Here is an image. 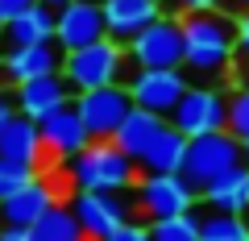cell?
<instances>
[{
  "instance_id": "cell-12",
  "label": "cell",
  "mask_w": 249,
  "mask_h": 241,
  "mask_svg": "<svg viewBox=\"0 0 249 241\" xmlns=\"http://www.w3.org/2000/svg\"><path fill=\"white\" fill-rule=\"evenodd\" d=\"M37 129H42L46 158H54V162H71L79 150H88V146L96 142V137L88 133V125H83V116L75 112V104H62L58 112L42 116Z\"/></svg>"
},
{
  "instance_id": "cell-17",
  "label": "cell",
  "mask_w": 249,
  "mask_h": 241,
  "mask_svg": "<svg viewBox=\"0 0 249 241\" xmlns=\"http://www.w3.org/2000/svg\"><path fill=\"white\" fill-rule=\"evenodd\" d=\"M0 158H13V162H29V167L42 170L46 162V146H42V129H37V121H29V116H13L9 125L0 129Z\"/></svg>"
},
{
  "instance_id": "cell-28",
  "label": "cell",
  "mask_w": 249,
  "mask_h": 241,
  "mask_svg": "<svg viewBox=\"0 0 249 241\" xmlns=\"http://www.w3.org/2000/svg\"><path fill=\"white\" fill-rule=\"evenodd\" d=\"M34 4H37V0H0V29L9 25V21H17L21 13H29Z\"/></svg>"
},
{
  "instance_id": "cell-1",
  "label": "cell",
  "mask_w": 249,
  "mask_h": 241,
  "mask_svg": "<svg viewBox=\"0 0 249 241\" xmlns=\"http://www.w3.org/2000/svg\"><path fill=\"white\" fill-rule=\"evenodd\" d=\"M187 34V58L183 67L196 75H224L237 54V17H224L220 9L208 13H183Z\"/></svg>"
},
{
  "instance_id": "cell-26",
  "label": "cell",
  "mask_w": 249,
  "mask_h": 241,
  "mask_svg": "<svg viewBox=\"0 0 249 241\" xmlns=\"http://www.w3.org/2000/svg\"><path fill=\"white\" fill-rule=\"evenodd\" d=\"M229 133L245 146V158H249V88L229 96Z\"/></svg>"
},
{
  "instance_id": "cell-21",
  "label": "cell",
  "mask_w": 249,
  "mask_h": 241,
  "mask_svg": "<svg viewBox=\"0 0 249 241\" xmlns=\"http://www.w3.org/2000/svg\"><path fill=\"white\" fill-rule=\"evenodd\" d=\"M162 125H166V116H154V112H145V108H133V112L124 116V125L116 129L112 142L121 146V150L129 154L133 162H142V154L150 150V142L158 137V129H162Z\"/></svg>"
},
{
  "instance_id": "cell-2",
  "label": "cell",
  "mask_w": 249,
  "mask_h": 241,
  "mask_svg": "<svg viewBox=\"0 0 249 241\" xmlns=\"http://www.w3.org/2000/svg\"><path fill=\"white\" fill-rule=\"evenodd\" d=\"M67 175L75 187H88V191H133V183L142 179V167L112 137H96L88 150L71 158Z\"/></svg>"
},
{
  "instance_id": "cell-30",
  "label": "cell",
  "mask_w": 249,
  "mask_h": 241,
  "mask_svg": "<svg viewBox=\"0 0 249 241\" xmlns=\"http://www.w3.org/2000/svg\"><path fill=\"white\" fill-rule=\"evenodd\" d=\"M0 241H37V233L21 224H0Z\"/></svg>"
},
{
  "instance_id": "cell-15",
  "label": "cell",
  "mask_w": 249,
  "mask_h": 241,
  "mask_svg": "<svg viewBox=\"0 0 249 241\" xmlns=\"http://www.w3.org/2000/svg\"><path fill=\"white\" fill-rule=\"evenodd\" d=\"M13 100H17V112H21V116L42 121V116L58 112L62 104H71L75 92H71V83L62 79V71H58V75H42V79L17 83V88H13Z\"/></svg>"
},
{
  "instance_id": "cell-4",
  "label": "cell",
  "mask_w": 249,
  "mask_h": 241,
  "mask_svg": "<svg viewBox=\"0 0 249 241\" xmlns=\"http://www.w3.org/2000/svg\"><path fill=\"white\" fill-rule=\"evenodd\" d=\"M237 167H249V158H245V146H241L229 129H220V133H204V137H191V142H187L183 175H187L191 187L204 191L212 179L229 175V170H237Z\"/></svg>"
},
{
  "instance_id": "cell-29",
  "label": "cell",
  "mask_w": 249,
  "mask_h": 241,
  "mask_svg": "<svg viewBox=\"0 0 249 241\" xmlns=\"http://www.w3.org/2000/svg\"><path fill=\"white\" fill-rule=\"evenodd\" d=\"M237 54L249 63V9L237 17Z\"/></svg>"
},
{
  "instance_id": "cell-18",
  "label": "cell",
  "mask_w": 249,
  "mask_h": 241,
  "mask_svg": "<svg viewBox=\"0 0 249 241\" xmlns=\"http://www.w3.org/2000/svg\"><path fill=\"white\" fill-rule=\"evenodd\" d=\"M199 204H208V212L245 216L249 212V167H237V170H229V175L212 179V183L199 191Z\"/></svg>"
},
{
  "instance_id": "cell-20",
  "label": "cell",
  "mask_w": 249,
  "mask_h": 241,
  "mask_svg": "<svg viewBox=\"0 0 249 241\" xmlns=\"http://www.w3.org/2000/svg\"><path fill=\"white\" fill-rule=\"evenodd\" d=\"M54 25H58V9L37 0L29 13H21L17 21H9L0 29V37L9 46H37V42H54Z\"/></svg>"
},
{
  "instance_id": "cell-37",
  "label": "cell",
  "mask_w": 249,
  "mask_h": 241,
  "mask_svg": "<svg viewBox=\"0 0 249 241\" xmlns=\"http://www.w3.org/2000/svg\"><path fill=\"white\" fill-rule=\"evenodd\" d=\"M245 216H249V212H245Z\"/></svg>"
},
{
  "instance_id": "cell-13",
  "label": "cell",
  "mask_w": 249,
  "mask_h": 241,
  "mask_svg": "<svg viewBox=\"0 0 249 241\" xmlns=\"http://www.w3.org/2000/svg\"><path fill=\"white\" fill-rule=\"evenodd\" d=\"M54 204H67V200L58 196V183H54L50 175H42V170H37V179L29 183V187H21L13 200H0V224H21V229H34V224L42 221Z\"/></svg>"
},
{
  "instance_id": "cell-9",
  "label": "cell",
  "mask_w": 249,
  "mask_h": 241,
  "mask_svg": "<svg viewBox=\"0 0 249 241\" xmlns=\"http://www.w3.org/2000/svg\"><path fill=\"white\" fill-rule=\"evenodd\" d=\"M67 204H71V212L79 216V224L96 241L112 237L121 224L133 221V216H129V200H124L121 191H88V187H75Z\"/></svg>"
},
{
  "instance_id": "cell-6",
  "label": "cell",
  "mask_w": 249,
  "mask_h": 241,
  "mask_svg": "<svg viewBox=\"0 0 249 241\" xmlns=\"http://www.w3.org/2000/svg\"><path fill=\"white\" fill-rule=\"evenodd\" d=\"M199 187L187 183V175H145L133 183V208L145 221H162V216H183L196 212Z\"/></svg>"
},
{
  "instance_id": "cell-8",
  "label": "cell",
  "mask_w": 249,
  "mask_h": 241,
  "mask_svg": "<svg viewBox=\"0 0 249 241\" xmlns=\"http://www.w3.org/2000/svg\"><path fill=\"white\" fill-rule=\"evenodd\" d=\"M75 112L83 116L91 137H116V129L124 125V116L133 112V96L129 83H112V88H96V92H75Z\"/></svg>"
},
{
  "instance_id": "cell-3",
  "label": "cell",
  "mask_w": 249,
  "mask_h": 241,
  "mask_svg": "<svg viewBox=\"0 0 249 241\" xmlns=\"http://www.w3.org/2000/svg\"><path fill=\"white\" fill-rule=\"evenodd\" d=\"M124 71H129V46L116 37H100L83 50L62 54V79L71 83V92H96L124 83Z\"/></svg>"
},
{
  "instance_id": "cell-36",
  "label": "cell",
  "mask_w": 249,
  "mask_h": 241,
  "mask_svg": "<svg viewBox=\"0 0 249 241\" xmlns=\"http://www.w3.org/2000/svg\"><path fill=\"white\" fill-rule=\"evenodd\" d=\"M0 54H4V50H0Z\"/></svg>"
},
{
  "instance_id": "cell-16",
  "label": "cell",
  "mask_w": 249,
  "mask_h": 241,
  "mask_svg": "<svg viewBox=\"0 0 249 241\" xmlns=\"http://www.w3.org/2000/svg\"><path fill=\"white\" fill-rule=\"evenodd\" d=\"M104 4V21H108V37L116 42H133L145 25L162 17V0H100Z\"/></svg>"
},
{
  "instance_id": "cell-23",
  "label": "cell",
  "mask_w": 249,
  "mask_h": 241,
  "mask_svg": "<svg viewBox=\"0 0 249 241\" xmlns=\"http://www.w3.org/2000/svg\"><path fill=\"white\" fill-rule=\"evenodd\" d=\"M199 241H249V216H232V212L199 216Z\"/></svg>"
},
{
  "instance_id": "cell-19",
  "label": "cell",
  "mask_w": 249,
  "mask_h": 241,
  "mask_svg": "<svg viewBox=\"0 0 249 241\" xmlns=\"http://www.w3.org/2000/svg\"><path fill=\"white\" fill-rule=\"evenodd\" d=\"M183 162H187V137L166 121V125L158 129V137L150 142V150L142 154L137 167H142L145 175H183Z\"/></svg>"
},
{
  "instance_id": "cell-25",
  "label": "cell",
  "mask_w": 249,
  "mask_h": 241,
  "mask_svg": "<svg viewBox=\"0 0 249 241\" xmlns=\"http://www.w3.org/2000/svg\"><path fill=\"white\" fill-rule=\"evenodd\" d=\"M37 179V167L29 162H13V158H0V200H13L21 187H29Z\"/></svg>"
},
{
  "instance_id": "cell-5",
  "label": "cell",
  "mask_w": 249,
  "mask_h": 241,
  "mask_svg": "<svg viewBox=\"0 0 249 241\" xmlns=\"http://www.w3.org/2000/svg\"><path fill=\"white\" fill-rule=\"evenodd\" d=\"M187 58V34L183 17L162 13L154 25H145L142 34L129 42V63L133 71H158V67H183Z\"/></svg>"
},
{
  "instance_id": "cell-22",
  "label": "cell",
  "mask_w": 249,
  "mask_h": 241,
  "mask_svg": "<svg viewBox=\"0 0 249 241\" xmlns=\"http://www.w3.org/2000/svg\"><path fill=\"white\" fill-rule=\"evenodd\" d=\"M34 233H37V241H96L79 224V216L71 212V204H54L50 212L34 224Z\"/></svg>"
},
{
  "instance_id": "cell-24",
  "label": "cell",
  "mask_w": 249,
  "mask_h": 241,
  "mask_svg": "<svg viewBox=\"0 0 249 241\" xmlns=\"http://www.w3.org/2000/svg\"><path fill=\"white\" fill-rule=\"evenodd\" d=\"M150 233H154V241H199V212L150 221Z\"/></svg>"
},
{
  "instance_id": "cell-34",
  "label": "cell",
  "mask_w": 249,
  "mask_h": 241,
  "mask_svg": "<svg viewBox=\"0 0 249 241\" xmlns=\"http://www.w3.org/2000/svg\"><path fill=\"white\" fill-rule=\"evenodd\" d=\"M229 4H237V9H241V13H245V9H249V0H229Z\"/></svg>"
},
{
  "instance_id": "cell-11",
  "label": "cell",
  "mask_w": 249,
  "mask_h": 241,
  "mask_svg": "<svg viewBox=\"0 0 249 241\" xmlns=\"http://www.w3.org/2000/svg\"><path fill=\"white\" fill-rule=\"evenodd\" d=\"M108 37V21H104V4L100 0H71L58 9V25H54V42L62 54L83 50V46Z\"/></svg>"
},
{
  "instance_id": "cell-14",
  "label": "cell",
  "mask_w": 249,
  "mask_h": 241,
  "mask_svg": "<svg viewBox=\"0 0 249 241\" xmlns=\"http://www.w3.org/2000/svg\"><path fill=\"white\" fill-rule=\"evenodd\" d=\"M62 71V50L58 42H37V46H9L0 54V75L17 88V83L42 79V75H58Z\"/></svg>"
},
{
  "instance_id": "cell-27",
  "label": "cell",
  "mask_w": 249,
  "mask_h": 241,
  "mask_svg": "<svg viewBox=\"0 0 249 241\" xmlns=\"http://www.w3.org/2000/svg\"><path fill=\"white\" fill-rule=\"evenodd\" d=\"M104 241H154V233H150V224L129 221V224H121V229H116L112 237H104Z\"/></svg>"
},
{
  "instance_id": "cell-10",
  "label": "cell",
  "mask_w": 249,
  "mask_h": 241,
  "mask_svg": "<svg viewBox=\"0 0 249 241\" xmlns=\"http://www.w3.org/2000/svg\"><path fill=\"white\" fill-rule=\"evenodd\" d=\"M191 88L183 75V67H158V71H133L129 79V96H133V108H145L154 116H166L175 112V104L183 100V92Z\"/></svg>"
},
{
  "instance_id": "cell-7",
  "label": "cell",
  "mask_w": 249,
  "mask_h": 241,
  "mask_svg": "<svg viewBox=\"0 0 249 241\" xmlns=\"http://www.w3.org/2000/svg\"><path fill=\"white\" fill-rule=\"evenodd\" d=\"M170 125L187 142L204 133H220V129H229V96L216 88H187L183 100L175 104V112H170Z\"/></svg>"
},
{
  "instance_id": "cell-33",
  "label": "cell",
  "mask_w": 249,
  "mask_h": 241,
  "mask_svg": "<svg viewBox=\"0 0 249 241\" xmlns=\"http://www.w3.org/2000/svg\"><path fill=\"white\" fill-rule=\"evenodd\" d=\"M42 4H50V9H62V4H71V0H42Z\"/></svg>"
},
{
  "instance_id": "cell-31",
  "label": "cell",
  "mask_w": 249,
  "mask_h": 241,
  "mask_svg": "<svg viewBox=\"0 0 249 241\" xmlns=\"http://www.w3.org/2000/svg\"><path fill=\"white\" fill-rule=\"evenodd\" d=\"M13 116H17V100H13V92H4V88H0V129L9 125Z\"/></svg>"
},
{
  "instance_id": "cell-35",
  "label": "cell",
  "mask_w": 249,
  "mask_h": 241,
  "mask_svg": "<svg viewBox=\"0 0 249 241\" xmlns=\"http://www.w3.org/2000/svg\"><path fill=\"white\" fill-rule=\"evenodd\" d=\"M245 88H249V79H245Z\"/></svg>"
},
{
  "instance_id": "cell-32",
  "label": "cell",
  "mask_w": 249,
  "mask_h": 241,
  "mask_svg": "<svg viewBox=\"0 0 249 241\" xmlns=\"http://www.w3.org/2000/svg\"><path fill=\"white\" fill-rule=\"evenodd\" d=\"M183 13H208V9H220L224 0H175Z\"/></svg>"
}]
</instances>
